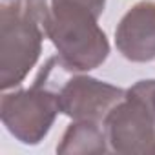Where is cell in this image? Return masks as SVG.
Instances as JSON below:
<instances>
[{"label": "cell", "mask_w": 155, "mask_h": 155, "mask_svg": "<svg viewBox=\"0 0 155 155\" xmlns=\"http://www.w3.org/2000/svg\"><path fill=\"white\" fill-rule=\"evenodd\" d=\"M97 18L93 11L79 4L62 0L44 4V33L57 48V57L68 71H90L108 58L110 42Z\"/></svg>", "instance_id": "1"}, {"label": "cell", "mask_w": 155, "mask_h": 155, "mask_svg": "<svg viewBox=\"0 0 155 155\" xmlns=\"http://www.w3.org/2000/svg\"><path fill=\"white\" fill-rule=\"evenodd\" d=\"M44 2L17 0L2 6L0 11V86L9 90L18 86L31 68H35L44 38Z\"/></svg>", "instance_id": "2"}, {"label": "cell", "mask_w": 155, "mask_h": 155, "mask_svg": "<svg viewBox=\"0 0 155 155\" xmlns=\"http://www.w3.org/2000/svg\"><path fill=\"white\" fill-rule=\"evenodd\" d=\"M58 113V93L48 86L42 75L29 90L4 93L0 102L4 126L24 144H38L51 130Z\"/></svg>", "instance_id": "3"}, {"label": "cell", "mask_w": 155, "mask_h": 155, "mask_svg": "<svg viewBox=\"0 0 155 155\" xmlns=\"http://www.w3.org/2000/svg\"><path fill=\"white\" fill-rule=\"evenodd\" d=\"M104 131L117 153H155V120L146 102L133 91L106 115Z\"/></svg>", "instance_id": "4"}, {"label": "cell", "mask_w": 155, "mask_h": 155, "mask_svg": "<svg viewBox=\"0 0 155 155\" xmlns=\"http://www.w3.org/2000/svg\"><path fill=\"white\" fill-rule=\"evenodd\" d=\"M57 93L60 113L73 120L91 122H104L106 115L126 97V90L82 75L66 81Z\"/></svg>", "instance_id": "5"}, {"label": "cell", "mask_w": 155, "mask_h": 155, "mask_svg": "<svg viewBox=\"0 0 155 155\" xmlns=\"http://www.w3.org/2000/svg\"><path fill=\"white\" fill-rule=\"evenodd\" d=\"M115 44L131 62L155 60V2L135 4L115 29Z\"/></svg>", "instance_id": "6"}, {"label": "cell", "mask_w": 155, "mask_h": 155, "mask_svg": "<svg viewBox=\"0 0 155 155\" xmlns=\"http://www.w3.org/2000/svg\"><path fill=\"white\" fill-rule=\"evenodd\" d=\"M108 137L104 128L99 126V122L91 120H77L71 124L62 142L57 146L58 153H104Z\"/></svg>", "instance_id": "7"}, {"label": "cell", "mask_w": 155, "mask_h": 155, "mask_svg": "<svg viewBox=\"0 0 155 155\" xmlns=\"http://www.w3.org/2000/svg\"><path fill=\"white\" fill-rule=\"evenodd\" d=\"M130 90H133L148 106V110L151 111L153 115V120H155V81H140L137 82L135 86H131Z\"/></svg>", "instance_id": "8"}, {"label": "cell", "mask_w": 155, "mask_h": 155, "mask_svg": "<svg viewBox=\"0 0 155 155\" xmlns=\"http://www.w3.org/2000/svg\"><path fill=\"white\" fill-rule=\"evenodd\" d=\"M62 2H71V4L84 6V8H88L90 11H93L97 17H101V15H102L104 6H106V0H62Z\"/></svg>", "instance_id": "9"}, {"label": "cell", "mask_w": 155, "mask_h": 155, "mask_svg": "<svg viewBox=\"0 0 155 155\" xmlns=\"http://www.w3.org/2000/svg\"><path fill=\"white\" fill-rule=\"evenodd\" d=\"M28 2H33V0H28Z\"/></svg>", "instance_id": "10"}]
</instances>
